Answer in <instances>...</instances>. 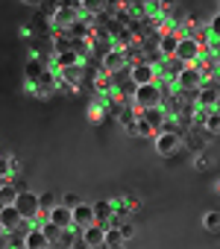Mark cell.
Instances as JSON below:
<instances>
[{
	"instance_id": "cell-18",
	"label": "cell",
	"mask_w": 220,
	"mask_h": 249,
	"mask_svg": "<svg viewBox=\"0 0 220 249\" xmlns=\"http://www.w3.org/2000/svg\"><path fill=\"white\" fill-rule=\"evenodd\" d=\"M94 91H97L100 97L112 94V91H115V73H106V71L94 73Z\"/></svg>"
},
{
	"instance_id": "cell-2",
	"label": "cell",
	"mask_w": 220,
	"mask_h": 249,
	"mask_svg": "<svg viewBox=\"0 0 220 249\" xmlns=\"http://www.w3.org/2000/svg\"><path fill=\"white\" fill-rule=\"evenodd\" d=\"M153 144H156L159 156H176L182 150V132H176V129H159L153 135Z\"/></svg>"
},
{
	"instance_id": "cell-44",
	"label": "cell",
	"mask_w": 220,
	"mask_h": 249,
	"mask_svg": "<svg viewBox=\"0 0 220 249\" xmlns=\"http://www.w3.org/2000/svg\"><path fill=\"white\" fill-rule=\"evenodd\" d=\"M217 194H220V182H217Z\"/></svg>"
},
{
	"instance_id": "cell-41",
	"label": "cell",
	"mask_w": 220,
	"mask_h": 249,
	"mask_svg": "<svg viewBox=\"0 0 220 249\" xmlns=\"http://www.w3.org/2000/svg\"><path fill=\"white\" fill-rule=\"evenodd\" d=\"M9 164H12V176H18V173H21V161H18V159H12V156H9Z\"/></svg>"
},
{
	"instance_id": "cell-25",
	"label": "cell",
	"mask_w": 220,
	"mask_h": 249,
	"mask_svg": "<svg viewBox=\"0 0 220 249\" xmlns=\"http://www.w3.org/2000/svg\"><path fill=\"white\" fill-rule=\"evenodd\" d=\"M132 41H135V33H132L129 27H121V30H118L115 36H112V44H115L118 50H127V47H129Z\"/></svg>"
},
{
	"instance_id": "cell-34",
	"label": "cell",
	"mask_w": 220,
	"mask_h": 249,
	"mask_svg": "<svg viewBox=\"0 0 220 249\" xmlns=\"http://www.w3.org/2000/svg\"><path fill=\"white\" fill-rule=\"evenodd\" d=\"M208 167H211V156H205V153L200 150V153H197V159H194V170H200V173H205Z\"/></svg>"
},
{
	"instance_id": "cell-1",
	"label": "cell",
	"mask_w": 220,
	"mask_h": 249,
	"mask_svg": "<svg viewBox=\"0 0 220 249\" xmlns=\"http://www.w3.org/2000/svg\"><path fill=\"white\" fill-rule=\"evenodd\" d=\"M162 88H159V79L156 82H144V85H135V94H132V106L138 108H153V106H162Z\"/></svg>"
},
{
	"instance_id": "cell-7",
	"label": "cell",
	"mask_w": 220,
	"mask_h": 249,
	"mask_svg": "<svg viewBox=\"0 0 220 249\" xmlns=\"http://www.w3.org/2000/svg\"><path fill=\"white\" fill-rule=\"evenodd\" d=\"M127 68H129V62H127L124 50L112 47L109 53H103V65H100V71H106V73H121V71H127Z\"/></svg>"
},
{
	"instance_id": "cell-4",
	"label": "cell",
	"mask_w": 220,
	"mask_h": 249,
	"mask_svg": "<svg viewBox=\"0 0 220 249\" xmlns=\"http://www.w3.org/2000/svg\"><path fill=\"white\" fill-rule=\"evenodd\" d=\"M217 100H220V88H217V82H214V79H205V82L194 91V103H197V106H202V108H214V106H217Z\"/></svg>"
},
{
	"instance_id": "cell-14",
	"label": "cell",
	"mask_w": 220,
	"mask_h": 249,
	"mask_svg": "<svg viewBox=\"0 0 220 249\" xmlns=\"http://www.w3.org/2000/svg\"><path fill=\"white\" fill-rule=\"evenodd\" d=\"M179 38H182V36H179L176 30L162 33V36H159V53H162L165 59H167V56H173V53H176V47H179Z\"/></svg>"
},
{
	"instance_id": "cell-40",
	"label": "cell",
	"mask_w": 220,
	"mask_h": 249,
	"mask_svg": "<svg viewBox=\"0 0 220 249\" xmlns=\"http://www.w3.org/2000/svg\"><path fill=\"white\" fill-rule=\"evenodd\" d=\"M124 199H127L129 211H138V208H141V199H138V196H124Z\"/></svg>"
},
{
	"instance_id": "cell-10",
	"label": "cell",
	"mask_w": 220,
	"mask_h": 249,
	"mask_svg": "<svg viewBox=\"0 0 220 249\" xmlns=\"http://www.w3.org/2000/svg\"><path fill=\"white\" fill-rule=\"evenodd\" d=\"M79 240H82V246H103L106 243V226L103 223H91V226H85V229H79Z\"/></svg>"
},
{
	"instance_id": "cell-11",
	"label": "cell",
	"mask_w": 220,
	"mask_h": 249,
	"mask_svg": "<svg viewBox=\"0 0 220 249\" xmlns=\"http://www.w3.org/2000/svg\"><path fill=\"white\" fill-rule=\"evenodd\" d=\"M79 15H82V9H79V6H59V9H56V15L50 18V21H53V30H65V27H71Z\"/></svg>"
},
{
	"instance_id": "cell-43",
	"label": "cell",
	"mask_w": 220,
	"mask_h": 249,
	"mask_svg": "<svg viewBox=\"0 0 220 249\" xmlns=\"http://www.w3.org/2000/svg\"><path fill=\"white\" fill-rule=\"evenodd\" d=\"M21 3H30V6H36V3H41V0H21Z\"/></svg>"
},
{
	"instance_id": "cell-26",
	"label": "cell",
	"mask_w": 220,
	"mask_h": 249,
	"mask_svg": "<svg viewBox=\"0 0 220 249\" xmlns=\"http://www.w3.org/2000/svg\"><path fill=\"white\" fill-rule=\"evenodd\" d=\"M41 231H44V237L50 240V246H59V237H62V226H56L53 220H47V223H41Z\"/></svg>"
},
{
	"instance_id": "cell-6",
	"label": "cell",
	"mask_w": 220,
	"mask_h": 249,
	"mask_svg": "<svg viewBox=\"0 0 220 249\" xmlns=\"http://www.w3.org/2000/svg\"><path fill=\"white\" fill-rule=\"evenodd\" d=\"M15 205H18V211H21V217H24V220H33V223H36V217H38L41 205H38V196H36L33 191H21V194H18V199H15Z\"/></svg>"
},
{
	"instance_id": "cell-28",
	"label": "cell",
	"mask_w": 220,
	"mask_h": 249,
	"mask_svg": "<svg viewBox=\"0 0 220 249\" xmlns=\"http://www.w3.org/2000/svg\"><path fill=\"white\" fill-rule=\"evenodd\" d=\"M121 243H127L121 234V226H106V243L103 246H121Z\"/></svg>"
},
{
	"instance_id": "cell-36",
	"label": "cell",
	"mask_w": 220,
	"mask_h": 249,
	"mask_svg": "<svg viewBox=\"0 0 220 249\" xmlns=\"http://www.w3.org/2000/svg\"><path fill=\"white\" fill-rule=\"evenodd\" d=\"M56 9H59V0H41V15L53 18V15H56Z\"/></svg>"
},
{
	"instance_id": "cell-13",
	"label": "cell",
	"mask_w": 220,
	"mask_h": 249,
	"mask_svg": "<svg viewBox=\"0 0 220 249\" xmlns=\"http://www.w3.org/2000/svg\"><path fill=\"white\" fill-rule=\"evenodd\" d=\"M71 211H73V229H85V226L97 223V220H94V205H88V202H79V205H73Z\"/></svg>"
},
{
	"instance_id": "cell-21",
	"label": "cell",
	"mask_w": 220,
	"mask_h": 249,
	"mask_svg": "<svg viewBox=\"0 0 220 249\" xmlns=\"http://www.w3.org/2000/svg\"><path fill=\"white\" fill-rule=\"evenodd\" d=\"M138 111H141V108H138V106H132V103H127V106H124V108H121V114H118V117H115V120H118V123H121V126H124V129H127V132H129V129H132V126H135V117H138Z\"/></svg>"
},
{
	"instance_id": "cell-24",
	"label": "cell",
	"mask_w": 220,
	"mask_h": 249,
	"mask_svg": "<svg viewBox=\"0 0 220 249\" xmlns=\"http://www.w3.org/2000/svg\"><path fill=\"white\" fill-rule=\"evenodd\" d=\"M18 199V188L12 185V179H3L0 182V205H12Z\"/></svg>"
},
{
	"instance_id": "cell-22",
	"label": "cell",
	"mask_w": 220,
	"mask_h": 249,
	"mask_svg": "<svg viewBox=\"0 0 220 249\" xmlns=\"http://www.w3.org/2000/svg\"><path fill=\"white\" fill-rule=\"evenodd\" d=\"M112 214H115V208H112V202H109V199L94 202V220H97V223L109 226V223H112Z\"/></svg>"
},
{
	"instance_id": "cell-5",
	"label": "cell",
	"mask_w": 220,
	"mask_h": 249,
	"mask_svg": "<svg viewBox=\"0 0 220 249\" xmlns=\"http://www.w3.org/2000/svg\"><path fill=\"white\" fill-rule=\"evenodd\" d=\"M200 85H202V73L197 71V65H185L182 73L173 79V88H179V91H197Z\"/></svg>"
},
{
	"instance_id": "cell-9",
	"label": "cell",
	"mask_w": 220,
	"mask_h": 249,
	"mask_svg": "<svg viewBox=\"0 0 220 249\" xmlns=\"http://www.w3.org/2000/svg\"><path fill=\"white\" fill-rule=\"evenodd\" d=\"M21 211H18V205L12 202V205H0V231L3 234H9V231H15L18 226H21Z\"/></svg>"
},
{
	"instance_id": "cell-3",
	"label": "cell",
	"mask_w": 220,
	"mask_h": 249,
	"mask_svg": "<svg viewBox=\"0 0 220 249\" xmlns=\"http://www.w3.org/2000/svg\"><path fill=\"white\" fill-rule=\"evenodd\" d=\"M179 62H185V65H194L200 56H202V44L197 41V38H191V36H185V38H179V47H176V53H173Z\"/></svg>"
},
{
	"instance_id": "cell-19",
	"label": "cell",
	"mask_w": 220,
	"mask_h": 249,
	"mask_svg": "<svg viewBox=\"0 0 220 249\" xmlns=\"http://www.w3.org/2000/svg\"><path fill=\"white\" fill-rule=\"evenodd\" d=\"M24 246H27V249H47V246H50V240L44 237L41 226H33V229L27 231V237H24Z\"/></svg>"
},
{
	"instance_id": "cell-12",
	"label": "cell",
	"mask_w": 220,
	"mask_h": 249,
	"mask_svg": "<svg viewBox=\"0 0 220 249\" xmlns=\"http://www.w3.org/2000/svg\"><path fill=\"white\" fill-rule=\"evenodd\" d=\"M56 76H59L62 82H68V85H73V88L79 91V85L85 82V62H79V65H71V68H62Z\"/></svg>"
},
{
	"instance_id": "cell-29",
	"label": "cell",
	"mask_w": 220,
	"mask_h": 249,
	"mask_svg": "<svg viewBox=\"0 0 220 249\" xmlns=\"http://www.w3.org/2000/svg\"><path fill=\"white\" fill-rule=\"evenodd\" d=\"M153 135H156V132H153V126H150V123H147L141 114H138V117H135V138H153Z\"/></svg>"
},
{
	"instance_id": "cell-27",
	"label": "cell",
	"mask_w": 220,
	"mask_h": 249,
	"mask_svg": "<svg viewBox=\"0 0 220 249\" xmlns=\"http://www.w3.org/2000/svg\"><path fill=\"white\" fill-rule=\"evenodd\" d=\"M202 129H205L208 135H220V108H211V111H208Z\"/></svg>"
},
{
	"instance_id": "cell-38",
	"label": "cell",
	"mask_w": 220,
	"mask_h": 249,
	"mask_svg": "<svg viewBox=\"0 0 220 249\" xmlns=\"http://www.w3.org/2000/svg\"><path fill=\"white\" fill-rule=\"evenodd\" d=\"M208 30H211V38H220V12L208 21Z\"/></svg>"
},
{
	"instance_id": "cell-17",
	"label": "cell",
	"mask_w": 220,
	"mask_h": 249,
	"mask_svg": "<svg viewBox=\"0 0 220 249\" xmlns=\"http://www.w3.org/2000/svg\"><path fill=\"white\" fill-rule=\"evenodd\" d=\"M138 114H141V117L150 123V126H153V132H159V129H162V123L167 120V114H165V108H162V106H153V108H141Z\"/></svg>"
},
{
	"instance_id": "cell-33",
	"label": "cell",
	"mask_w": 220,
	"mask_h": 249,
	"mask_svg": "<svg viewBox=\"0 0 220 249\" xmlns=\"http://www.w3.org/2000/svg\"><path fill=\"white\" fill-rule=\"evenodd\" d=\"M24 237H27V231L18 226L15 231H9V234H6V246H12V249H15V246H24Z\"/></svg>"
},
{
	"instance_id": "cell-32",
	"label": "cell",
	"mask_w": 220,
	"mask_h": 249,
	"mask_svg": "<svg viewBox=\"0 0 220 249\" xmlns=\"http://www.w3.org/2000/svg\"><path fill=\"white\" fill-rule=\"evenodd\" d=\"M59 202H62V199H59L53 191H44V194L38 196V205H41L44 211H50V208H53V205H59Z\"/></svg>"
},
{
	"instance_id": "cell-30",
	"label": "cell",
	"mask_w": 220,
	"mask_h": 249,
	"mask_svg": "<svg viewBox=\"0 0 220 249\" xmlns=\"http://www.w3.org/2000/svg\"><path fill=\"white\" fill-rule=\"evenodd\" d=\"M202 226L208 231H220V211H205L202 214Z\"/></svg>"
},
{
	"instance_id": "cell-15",
	"label": "cell",
	"mask_w": 220,
	"mask_h": 249,
	"mask_svg": "<svg viewBox=\"0 0 220 249\" xmlns=\"http://www.w3.org/2000/svg\"><path fill=\"white\" fill-rule=\"evenodd\" d=\"M50 220L56 223V226H62V229H73V211L68 208V205H53L50 208Z\"/></svg>"
},
{
	"instance_id": "cell-23",
	"label": "cell",
	"mask_w": 220,
	"mask_h": 249,
	"mask_svg": "<svg viewBox=\"0 0 220 249\" xmlns=\"http://www.w3.org/2000/svg\"><path fill=\"white\" fill-rule=\"evenodd\" d=\"M97 97H100V94H97ZM106 117H109V114H106V97H100V100H97V103H94V106L88 108V123H94V126H100V123H103Z\"/></svg>"
},
{
	"instance_id": "cell-8",
	"label": "cell",
	"mask_w": 220,
	"mask_h": 249,
	"mask_svg": "<svg viewBox=\"0 0 220 249\" xmlns=\"http://www.w3.org/2000/svg\"><path fill=\"white\" fill-rule=\"evenodd\" d=\"M127 71H129V79H132L135 85H144V82H156V79H159L156 65H150V62H135V65H129Z\"/></svg>"
},
{
	"instance_id": "cell-20",
	"label": "cell",
	"mask_w": 220,
	"mask_h": 249,
	"mask_svg": "<svg viewBox=\"0 0 220 249\" xmlns=\"http://www.w3.org/2000/svg\"><path fill=\"white\" fill-rule=\"evenodd\" d=\"M27 91L38 100H50L53 91H56V79H44V82H36V85H27Z\"/></svg>"
},
{
	"instance_id": "cell-37",
	"label": "cell",
	"mask_w": 220,
	"mask_h": 249,
	"mask_svg": "<svg viewBox=\"0 0 220 249\" xmlns=\"http://www.w3.org/2000/svg\"><path fill=\"white\" fill-rule=\"evenodd\" d=\"M121 234H124V240H132V237H135V226L124 220V223H121Z\"/></svg>"
},
{
	"instance_id": "cell-39",
	"label": "cell",
	"mask_w": 220,
	"mask_h": 249,
	"mask_svg": "<svg viewBox=\"0 0 220 249\" xmlns=\"http://www.w3.org/2000/svg\"><path fill=\"white\" fill-rule=\"evenodd\" d=\"M79 202H82V199H79L76 194H71V191L62 196V205H68V208H73V205H79Z\"/></svg>"
},
{
	"instance_id": "cell-35",
	"label": "cell",
	"mask_w": 220,
	"mask_h": 249,
	"mask_svg": "<svg viewBox=\"0 0 220 249\" xmlns=\"http://www.w3.org/2000/svg\"><path fill=\"white\" fill-rule=\"evenodd\" d=\"M12 176V164H9V156L6 153H0V182L9 179Z\"/></svg>"
},
{
	"instance_id": "cell-16",
	"label": "cell",
	"mask_w": 220,
	"mask_h": 249,
	"mask_svg": "<svg viewBox=\"0 0 220 249\" xmlns=\"http://www.w3.org/2000/svg\"><path fill=\"white\" fill-rule=\"evenodd\" d=\"M82 59L76 56V50H62V53H53V62H50V68L59 73L62 68H71V65H79Z\"/></svg>"
},
{
	"instance_id": "cell-42",
	"label": "cell",
	"mask_w": 220,
	"mask_h": 249,
	"mask_svg": "<svg viewBox=\"0 0 220 249\" xmlns=\"http://www.w3.org/2000/svg\"><path fill=\"white\" fill-rule=\"evenodd\" d=\"M12 185H15V188H18V194H21V191H27V182H24V179H18V176H15V179H12Z\"/></svg>"
},
{
	"instance_id": "cell-31",
	"label": "cell",
	"mask_w": 220,
	"mask_h": 249,
	"mask_svg": "<svg viewBox=\"0 0 220 249\" xmlns=\"http://www.w3.org/2000/svg\"><path fill=\"white\" fill-rule=\"evenodd\" d=\"M79 3H82V12H91V15L106 12V0H79Z\"/></svg>"
}]
</instances>
